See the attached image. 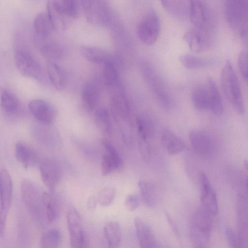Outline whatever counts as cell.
<instances>
[{
    "mask_svg": "<svg viewBox=\"0 0 248 248\" xmlns=\"http://www.w3.org/2000/svg\"><path fill=\"white\" fill-rule=\"evenodd\" d=\"M212 215L203 206H201L193 215L191 228L210 234L212 226Z\"/></svg>",
    "mask_w": 248,
    "mask_h": 248,
    "instance_id": "24",
    "label": "cell"
},
{
    "mask_svg": "<svg viewBox=\"0 0 248 248\" xmlns=\"http://www.w3.org/2000/svg\"><path fill=\"white\" fill-rule=\"evenodd\" d=\"M22 202L30 217L35 224L43 227L48 222L43 201V193L33 181L23 180L20 186Z\"/></svg>",
    "mask_w": 248,
    "mask_h": 248,
    "instance_id": "1",
    "label": "cell"
},
{
    "mask_svg": "<svg viewBox=\"0 0 248 248\" xmlns=\"http://www.w3.org/2000/svg\"><path fill=\"white\" fill-rule=\"evenodd\" d=\"M0 233L2 236L5 231L8 213L11 203L13 182L9 173L4 168L0 170Z\"/></svg>",
    "mask_w": 248,
    "mask_h": 248,
    "instance_id": "9",
    "label": "cell"
},
{
    "mask_svg": "<svg viewBox=\"0 0 248 248\" xmlns=\"http://www.w3.org/2000/svg\"><path fill=\"white\" fill-rule=\"evenodd\" d=\"M166 217L171 229L173 232V233L175 234L176 236L179 237L180 232L176 223L168 213H166Z\"/></svg>",
    "mask_w": 248,
    "mask_h": 248,
    "instance_id": "45",
    "label": "cell"
},
{
    "mask_svg": "<svg viewBox=\"0 0 248 248\" xmlns=\"http://www.w3.org/2000/svg\"><path fill=\"white\" fill-rule=\"evenodd\" d=\"M189 17L195 27L213 31V15L209 6L204 1H189Z\"/></svg>",
    "mask_w": 248,
    "mask_h": 248,
    "instance_id": "10",
    "label": "cell"
},
{
    "mask_svg": "<svg viewBox=\"0 0 248 248\" xmlns=\"http://www.w3.org/2000/svg\"><path fill=\"white\" fill-rule=\"evenodd\" d=\"M140 204L139 197L136 194L128 195L125 200V205L129 211H134L137 209Z\"/></svg>",
    "mask_w": 248,
    "mask_h": 248,
    "instance_id": "44",
    "label": "cell"
},
{
    "mask_svg": "<svg viewBox=\"0 0 248 248\" xmlns=\"http://www.w3.org/2000/svg\"><path fill=\"white\" fill-rule=\"evenodd\" d=\"M87 21L100 26H108L112 21L110 8L104 1L85 0L80 1Z\"/></svg>",
    "mask_w": 248,
    "mask_h": 248,
    "instance_id": "5",
    "label": "cell"
},
{
    "mask_svg": "<svg viewBox=\"0 0 248 248\" xmlns=\"http://www.w3.org/2000/svg\"><path fill=\"white\" fill-rule=\"evenodd\" d=\"M224 13L230 27L242 37L248 36V0H226Z\"/></svg>",
    "mask_w": 248,
    "mask_h": 248,
    "instance_id": "3",
    "label": "cell"
},
{
    "mask_svg": "<svg viewBox=\"0 0 248 248\" xmlns=\"http://www.w3.org/2000/svg\"><path fill=\"white\" fill-rule=\"evenodd\" d=\"M201 183L200 200L202 206L212 215H216L218 210L216 194L207 175L204 172L201 174Z\"/></svg>",
    "mask_w": 248,
    "mask_h": 248,
    "instance_id": "16",
    "label": "cell"
},
{
    "mask_svg": "<svg viewBox=\"0 0 248 248\" xmlns=\"http://www.w3.org/2000/svg\"><path fill=\"white\" fill-rule=\"evenodd\" d=\"M161 141L164 149L170 155L179 154L185 148L184 141L168 129H165L162 131Z\"/></svg>",
    "mask_w": 248,
    "mask_h": 248,
    "instance_id": "25",
    "label": "cell"
},
{
    "mask_svg": "<svg viewBox=\"0 0 248 248\" xmlns=\"http://www.w3.org/2000/svg\"><path fill=\"white\" fill-rule=\"evenodd\" d=\"M62 234L58 230L53 229L45 232L42 235L39 248H60Z\"/></svg>",
    "mask_w": 248,
    "mask_h": 248,
    "instance_id": "36",
    "label": "cell"
},
{
    "mask_svg": "<svg viewBox=\"0 0 248 248\" xmlns=\"http://www.w3.org/2000/svg\"><path fill=\"white\" fill-rule=\"evenodd\" d=\"M48 2L62 18L70 23L79 15L80 6L76 0H49Z\"/></svg>",
    "mask_w": 248,
    "mask_h": 248,
    "instance_id": "18",
    "label": "cell"
},
{
    "mask_svg": "<svg viewBox=\"0 0 248 248\" xmlns=\"http://www.w3.org/2000/svg\"><path fill=\"white\" fill-rule=\"evenodd\" d=\"M81 55L88 61L105 65L113 63L116 65L121 62V58L115 52L90 46L82 45L79 47Z\"/></svg>",
    "mask_w": 248,
    "mask_h": 248,
    "instance_id": "12",
    "label": "cell"
},
{
    "mask_svg": "<svg viewBox=\"0 0 248 248\" xmlns=\"http://www.w3.org/2000/svg\"><path fill=\"white\" fill-rule=\"evenodd\" d=\"M52 193L50 191H45L43 193V204L48 222L57 220L60 214L59 203Z\"/></svg>",
    "mask_w": 248,
    "mask_h": 248,
    "instance_id": "30",
    "label": "cell"
},
{
    "mask_svg": "<svg viewBox=\"0 0 248 248\" xmlns=\"http://www.w3.org/2000/svg\"><path fill=\"white\" fill-rule=\"evenodd\" d=\"M30 111L40 123L49 125L53 123L55 118L53 107L47 101L41 99H34L28 104Z\"/></svg>",
    "mask_w": 248,
    "mask_h": 248,
    "instance_id": "15",
    "label": "cell"
},
{
    "mask_svg": "<svg viewBox=\"0 0 248 248\" xmlns=\"http://www.w3.org/2000/svg\"><path fill=\"white\" fill-rule=\"evenodd\" d=\"M138 135L146 139L152 137L155 132V126L152 120L145 115H140L136 118Z\"/></svg>",
    "mask_w": 248,
    "mask_h": 248,
    "instance_id": "37",
    "label": "cell"
},
{
    "mask_svg": "<svg viewBox=\"0 0 248 248\" xmlns=\"http://www.w3.org/2000/svg\"><path fill=\"white\" fill-rule=\"evenodd\" d=\"M161 2L172 15L180 17L189 16V1L162 0Z\"/></svg>",
    "mask_w": 248,
    "mask_h": 248,
    "instance_id": "35",
    "label": "cell"
},
{
    "mask_svg": "<svg viewBox=\"0 0 248 248\" xmlns=\"http://www.w3.org/2000/svg\"><path fill=\"white\" fill-rule=\"evenodd\" d=\"M135 227L140 248H155L156 241L151 228L142 219H134Z\"/></svg>",
    "mask_w": 248,
    "mask_h": 248,
    "instance_id": "22",
    "label": "cell"
},
{
    "mask_svg": "<svg viewBox=\"0 0 248 248\" xmlns=\"http://www.w3.org/2000/svg\"><path fill=\"white\" fill-rule=\"evenodd\" d=\"M97 202V199L93 197H91L87 201V207L89 209H93L95 208Z\"/></svg>",
    "mask_w": 248,
    "mask_h": 248,
    "instance_id": "46",
    "label": "cell"
},
{
    "mask_svg": "<svg viewBox=\"0 0 248 248\" xmlns=\"http://www.w3.org/2000/svg\"><path fill=\"white\" fill-rule=\"evenodd\" d=\"M244 164L246 168V170H247L248 172V160H244Z\"/></svg>",
    "mask_w": 248,
    "mask_h": 248,
    "instance_id": "47",
    "label": "cell"
},
{
    "mask_svg": "<svg viewBox=\"0 0 248 248\" xmlns=\"http://www.w3.org/2000/svg\"><path fill=\"white\" fill-rule=\"evenodd\" d=\"M104 233L107 243L111 248H116L122 240V232L120 225L115 221L107 223L104 227Z\"/></svg>",
    "mask_w": 248,
    "mask_h": 248,
    "instance_id": "33",
    "label": "cell"
},
{
    "mask_svg": "<svg viewBox=\"0 0 248 248\" xmlns=\"http://www.w3.org/2000/svg\"><path fill=\"white\" fill-rule=\"evenodd\" d=\"M82 104L88 111L96 109L100 99V91L96 84L87 82L82 87L81 92Z\"/></svg>",
    "mask_w": 248,
    "mask_h": 248,
    "instance_id": "23",
    "label": "cell"
},
{
    "mask_svg": "<svg viewBox=\"0 0 248 248\" xmlns=\"http://www.w3.org/2000/svg\"><path fill=\"white\" fill-rule=\"evenodd\" d=\"M207 84L210 94V109L216 116H220L223 113V105L216 83L212 78L209 77Z\"/></svg>",
    "mask_w": 248,
    "mask_h": 248,
    "instance_id": "31",
    "label": "cell"
},
{
    "mask_svg": "<svg viewBox=\"0 0 248 248\" xmlns=\"http://www.w3.org/2000/svg\"><path fill=\"white\" fill-rule=\"evenodd\" d=\"M213 31L194 27L186 31L184 39L189 49L195 53L208 49L213 43Z\"/></svg>",
    "mask_w": 248,
    "mask_h": 248,
    "instance_id": "11",
    "label": "cell"
},
{
    "mask_svg": "<svg viewBox=\"0 0 248 248\" xmlns=\"http://www.w3.org/2000/svg\"><path fill=\"white\" fill-rule=\"evenodd\" d=\"M246 187H247V192H248V179L246 181Z\"/></svg>",
    "mask_w": 248,
    "mask_h": 248,
    "instance_id": "48",
    "label": "cell"
},
{
    "mask_svg": "<svg viewBox=\"0 0 248 248\" xmlns=\"http://www.w3.org/2000/svg\"><path fill=\"white\" fill-rule=\"evenodd\" d=\"M103 145L105 152L101 161V172L106 176L121 168L123 163L120 155L109 141L104 140Z\"/></svg>",
    "mask_w": 248,
    "mask_h": 248,
    "instance_id": "14",
    "label": "cell"
},
{
    "mask_svg": "<svg viewBox=\"0 0 248 248\" xmlns=\"http://www.w3.org/2000/svg\"><path fill=\"white\" fill-rule=\"evenodd\" d=\"M33 27L37 39L49 38L55 30L53 24L47 11H41L35 16Z\"/></svg>",
    "mask_w": 248,
    "mask_h": 248,
    "instance_id": "21",
    "label": "cell"
},
{
    "mask_svg": "<svg viewBox=\"0 0 248 248\" xmlns=\"http://www.w3.org/2000/svg\"><path fill=\"white\" fill-rule=\"evenodd\" d=\"M46 70L52 85L57 90H62L65 86L67 77L64 70L53 61H47Z\"/></svg>",
    "mask_w": 248,
    "mask_h": 248,
    "instance_id": "26",
    "label": "cell"
},
{
    "mask_svg": "<svg viewBox=\"0 0 248 248\" xmlns=\"http://www.w3.org/2000/svg\"><path fill=\"white\" fill-rule=\"evenodd\" d=\"M238 64L240 72L245 81L248 83V52L241 51L238 57Z\"/></svg>",
    "mask_w": 248,
    "mask_h": 248,
    "instance_id": "42",
    "label": "cell"
},
{
    "mask_svg": "<svg viewBox=\"0 0 248 248\" xmlns=\"http://www.w3.org/2000/svg\"><path fill=\"white\" fill-rule=\"evenodd\" d=\"M147 139L138 135L139 150L143 161L149 163L151 158V152Z\"/></svg>",
    "mask_w": 248,
    "mask_h": 248,
    "instance_id": "41",
    "label": "cell"
},
{
    "mask_svg": "<svg viewBox=\"0 0 248 248\" xmlns=\"http://www.w3.org/2000/svg\"><path fill=\"white\" fill-rule=\"evenodd\" d=\"M191 99L193 104L197 109H209L210 94L207 84H200L195 86L192 92Z\"/></svg>",
    "mask_w": 248,
    "mask_h": 248,
    "instance_id": "27",
    "label": "cell"
},
{
    "mask_svg": "<svg viewBox=\"0 0 248 248\" xmlns=\"http://www.w3.org/2000/svg\"><path fill=\"white\" fill-rule=\"evenodd\" d=\"M221 85L227 99L240 114L245 112L240 85L231 62L226 60L221 71Z\"/></svg>",
    "mask_w": 248,
    "mask_h": 248,
    "instance_id": "2",
    "label": "cell"
},
{
    "mask_svg": "<svg viewBox=\"0 0 248 248\" xmlns=\"http://www.w3.org/2000/svg\"><path fill=\"white\" fill-rule=\"evenodd\" d=\"M38 47L41 55L47 59L53 61L61 59L64 55V50L61 44L56 40L48 38L37 39Z\"/></svg>",
    "mask_w": 248,
    "mask_h": 248,
    "instance_id": "19",
    "label": "cell"
},
{
    "mask_svg": "<svg viewBox=\"0 0 248 248\" xmlns=\"http://www.w3.org/2000/svg\"><path fill=\"white\" fill-rule=\"evenodd\" d=\"M160 30V23L156 12L148 10L139 22L137 34L140 40L147 45H152L158 38Z\"/></svg>",
    "mask_w": 248,
    "mask_h": 248,
    "instance_id": "7",
    "label": "cell"
},
{
    "mask_svg": "<svg viewBox=\"0 0 248 248\" xmlns=\"http://www.w3.org/2000/svg\"><path fill=\"white\" fill-rule=\"evenodd\" d=\"M66 218L71 248H90L88 237L77 210L74 207H70Z\"/></svg>",
    "mask_w": 248,
    "mask_h": 248,
    "instance_id": "4",
    "label": "cell"
},
{
    "mask_svg": "<svg viewBox=\"0 0 248 248\" xmlns=\"http://www.w3.org/2000/svg\"><path fill=\"white\" fill-rule=\"evenodd\" d=\"M179 60L185 67L192 70L206 68L214 62L211 60L190 54L181 56Z\"/></svg>",
    "mask_w": 248,
    "mask_h": 248,
    "instance_id": "34",
    "label": "cell"
},
{
    "mask_svg": "<svg viewBox=\"0 0 248 248\" xmlns=\"http://www.w3.org/2000/svg\"><path fill=\"white\" fill-rule=\"evenodd\" d=\"M41 179L49 191L53 192L62 178V170L58 163L51 159L42 161L39 167Z\"/></svg>",
    "mask_w": 248,
    "mask_h": 248,
    "instance_id": "13",
    "label": "cell"
},
{
    "mask_svg": "<svg viewBox=\"0 0 248 248\" xmlns=\"http://www.w3.org/2000/svg\"><path fill=\"white\" fill-rule=\"evenodd\" d=\"M138 186L145 205L149 208L155 207L157 201L156 187L153 184L144 180H140Z\"/></svg>",
    "mask_w": 248,
    "mask_h": 248,
    "instance_id": "32",
    "label": "cell"
},
{
    "mask_svg": "<svg viewBox=\"0 0 248 248\" xmlns=\"http://www.w3.org/2000/svg\"><path fill=\"white\" fill-rule=\"evenodd\" d=\"M189 139L192 148L196 153L205 155L209 152L210 140L204 132L199 130H191L189 133Z\"/></svg>",
    "mask_w": 248,
    "mask_h": 248,
    "instance_id": "28",
    "label": "cell"
},
{
    "mask_svg": "<svg viewBox=\"0 0 248 248\" xmlns=\"http://www.w3.org/2000/svg\"><path fill=\"white\" fill-rule=\"evenodd\" d=\"M226 236L230 248H242L238 235L232 228L226 229Z\"/></svg>",
    "mask_w": 248,
    "mask_h": 248,
    "instance_id": "43",
    "label": "cell"
},
{
    "mask_svg": "<svg viewBox=\"0 0 248 248\" xmlns=\"http://www.w3.org/2000/svg\"><path fill=\"white\" fill-rule=\"evenodd\" d=\"M110 94V108L112 114L117 123L129 122L130 106L124 91L121 83L109 89Z\"/></svg>",
    "mask_w": 248,
    "mask_h": 248,
    "instance_id": "8",
    "label": "cell"
},
{
    "mask_svg": "<svg viewBox=\"0 0 248 248\" xmlns=\"http://www.w3.org/2000/svg\"><path fill=\"white\" fill-rule=\"evenodd\" d=\"M116 66L113 63H108L104 65L103 80L108 89L120 83Z\"/></svg>",
    "mask_w": 248,
    "mask_h": 248,
    "instance_id": "39",
    "label": "cell"
},
{
    "mask_svg": "<svg viewBox=\"0 0 248 248\" xmlns=\"http://www.w3.org/2000/svg\"><path fill=\"white\" fill-rule=\"evenodd\" d=\"M0 106L2 110L6 113L14 114L18 112L20 103L18 98L14 93L4 88L0 91Z\"/></svg>",
    "mask_w": 248,
    "mask_h": 248,
    "instance_id": "29",
    "label": "cell"
},
{
    "mask_svg": "<svg viewBox=\"0 0 248 248\" xmlns=\"http://www.w3.org/2000/svg\"><path fill=\"white\" fill-rule=\"evenodd\" d=\"M115 196V189L110 187L102 189L99 191L97 196L98 204L102 207L110 205L114 201Z\"/></svg>",
    "mask_w": 248,
    "mask_h": 248,
    "instance_id": "40",
    "label": "cell"
},
{
    "mask_svg": "<svg viewBox=\"0 0 248 248\" xmlns=\"http://www.w3.org/2000/svg\"><path fill=\"white\" fill-rule=\"evenodd\" d=\"M94 119L97 127L105 133H109L111 130V124L109 113L104 107L96 108Z\"/></svg>",
    "mask_w": 248,
    "mask_h": 248,
    "instance_id": "38",
    "label": "cell"
},
{
    "mask_svg": "<svg viewBox=\"0 0 248 248\" xmlns=\"http://www.w3.org/2000/svg\"><path fill=\"white\" fill-rule=\"evenodd\" d=\"M239 237L243 248L248 246V203L243 195L240 194L237 202Z\"/></svg>",
    "mask_w": 248,
    "mask_h": 248,
    "instance_id": "17",
    "label": "cell"
},
{
    "mask_svg": "<svg viewBox=\"0 0 248 248\" xmlns=\"http://www.w3.org/2000/svg\"><path fill=\"white\" fill-rule=\"evenodd\" d=\"M15 65L23 76L37 80L43 78L42 69L38 61L26 49L17 47L14 53Z\"/></svg>",
    "mask_w": 248,
    "mask_h": 248,
    "instance_id": "6",
    "label": "cell"
},
{
    "mask_svg": "<svg viewBox=\"0 0 248 248\" xmlns=\"http://www.w3.org/2000/svg\"><path fill=\"white\" fill-rule=\"evenodd\" d=\"M15 153L17 161L25 168H31L38 162V156L36 151L24 142L16 143Z\"/></svg>",
    "mask_w": 248,
    "mask_h": 248,
    "instance_id": "20",
    "label": "cell"
}]
</instances>
